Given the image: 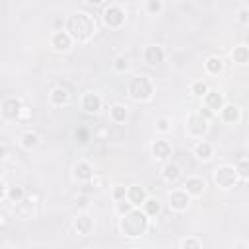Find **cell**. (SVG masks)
Segmentation results:
<instances>
[{
    "label": "cell",
    "instance_id": "7402d4cb",
    "mask_svg": "<svg viewBox=\"0 0 249 249\" xmlns=\"http://www.w3.org/2000/svg\"><path fill=\"white\" fill-rule=\"evenodd\" d=\"M224 68H226V62H224L222 56H218V54L206 56V60H204V72L208 76H220L224 72Z\"/></svg>",
    "mask_w": 249,
    "mask_h": 249
},
{
    "label": "cell",
    "instance_id": "8992f818",
    "mask_svg": "<svg viewBox=\"0 0 249 249\" xmlns=\"http://www.w3.org/2000/svg\"><path fill=\"white\" fill-rule=\"evenodd\" d=\"M101 19H103V25L105 27H109V29H121L124 25V21H126V12L119 4H109V6L103 8Z\"/></svg>",
    "mask_w": 249,
    "mask_h": 249
},
{
    "label": "cell",
    "instance_id": "9c48e42d",
    "mask_svg": "<svg viewBox=\"0 0 249 249\" xmlns=\"http://www.w3.org/2000/svg\"><path fill=\"white\" fill-rule=\"evenodd\" d=\"M150 154L156 161H167L171 160V154H173V146L167 138H156L152 144H150Z\"/></svg>",
    "mask_w": 249,
    "mask_h": 249
},
{
    "label": "cell",
    "instance_id": "d4e9b609",
    "mask_svg": "<svg viewBox=\"0 0 249 249\" xmlns=\"http://www.w3.org/2000/svg\"><path fill=\"white\" fill-rule=\"evenodd\" d=\"M126 117H128V107H126V105H123V103H115V105L109 107V119H111L115 124L124 123Z\"/></svg>",
    "mask_w": 249,
    "mask_h": 249
},
{
    "label": "cell",
    "instance_id": "603a6c76",
    "mask_svg": "<svg viewBox=\"0 0 249 249\" xmlns=\"http://www.w3.org/2000/svg\"><path fill=\"white\" fill-rule=\"evenodd\" d=\"M146 196H148V191H146L144 187H140V185H130V187H126V200H128L132 206L140 208L142 202L146 200Z\"/></svg>",
    "mask_w": 249,
    "mask_h": 249
},
{
    "label": "cell",
    "instance_id": "60d3db41",
    "mask_svg": "<svg viewBox=\"0 0 249 249\" xmlns=\"http://www.w3.org/2000/svg\"><path fill=\"white\" fill-rule=\"evenodd\" d=\"M6 189H8V187H6V185H4V181L0 179V202L6 198Z\"/></svg>",
    "mask_w": 249,
    "mask_h": 249
},
{
    "label": "cell",
    "instance_id": "f1b7e54d",
    "mask_svg": "<svg viewBox=\"0 0 249 249\" xmlns=\"http://www.w3.org/2000/svg\"><path fill=\"white\" fill-rule=\"evenodd\" d=\"M208 89H210V86H208L206 80H195V82L191 84V88H189L191 95H193V97H198V99H202V95H204Z\"/></svg>",
    "mask_w": 249,
    "mask_h": 249
},
{
    "label": "cell",
    "instance_id": "e575fe53",
    "mask_svg": "<svg viewBox=\"0 0 249 249\" xmlns=\"http://www.w3.org/2000/svg\"><path fill=\"white\" fill-rule=\"evenodd\" d=\"M111 198H113L115 202L126 198V187H124V185H117V187H113V191H111Z\"/></svg>",
    "mask_w": 249,
    "mask_h": 249
},
{
    "label": "cell",
    "instance_id": "d6a6232c",
    "mask_svg": "<svg viewBox=\"0 0 249 249\" xmlns=\"http://www.w3.org/2000/svg\"><path fill=\"white\" fill-rule=\"evenodd\" d=\"M235 171H237L239 181H241V183H245V181H247V177H249V161H247V158H241V160L237 161Z\"/></svg>",
    "mask_w": 249,
    "mask_h": 249
},
{
    "label": "cell",
    "instance_id": "83f0119b",
    "mask_svg": "<svg viewBox=\"0 0 249 249\" xmlns=\"http://www.w3.org/2000/svg\"><path fill=\"white\" fill-rule=\"evenodd\" d=\"M27 196V191L21 187V185H14V187H8L6 189V198L14 204V202H19L21 198Z\"/></svg>",
    "mask_w": 249,
    "mask_h": 249
},
{
    "label": "cell",
    "instance_id": "277c9868",
    "mask_svg": "<svg viewBox=\"0 0 249 249\" xmlns=\"http://www.w3.org/2000/svg\"><path fill=\"white\" fill-rule=\"evenodd\" d=\"M208 123H210V121H208L206 117H202V115L198 113V109L191 111L189 117L185 119V132H187V136L193 138V140L204 138V134L208 132Z\"/></svg>",
    "mask_w": 249,
    "mask_h": 249
},
{
    "label": "cell",
    "instance_id": "4316f807",
    "mask_svg": "<svg viewBox=\"0 0 249 249\" xmlns=\"http://www.w3.org/2000/svg\"><path fill=\"white\" fill-rule=\"evenodd\" d=\"M140 208L144 210V214H146L148 218H154V216H158V214H160L161 204H160V200H158V198H154V196H150V195H148Z\"/></svg>",
    "mask_w": 249,
    "mask_h": 249
},
{
    "label": "cell",
    "instance_id": "484cf974",
    "mask_svg": "<svg viewBox=\"0 0 249 249\" xmlns=\"http://www.w3.org/2000/svg\"><path fill=\"white\" fill-rule=\"evenodd\" d=\"M231 60L235 64H247L249 62V47L245 43H239L231 51Z\"/></svg>",
    "mask_w": 249,
    "mask_h": 249
},
{
    "label": "cell",
    "instance_id": "cb8c5ba5",
    "mask_svg": "<svg viewBox=\"0 0 249 249\" xmlns=\"http://www.w3.org/2000/svg\"><path fill=\"white\" fill-rule=\"evenodd\" d=\"M39 142H41V136L35 130H25L19 134V146L23 150H35L39 146Z\"/></svg>",
    "mask_w": 249,
    "mask_h": 249
},
{
    "label": "cell",
    "instance_id": "44dd1931",
    "mask_svg": "<svg viewBox=\"0 0 249 249\" xmlns=\"http://www.w3.org/2000/svg\"><path fill=\"white\" fill-rule=\"evenodd\" d=\"M14 214L18 220H31L33 214H35V208H33V202L25 196L21 198L19 202H14Z\"/></svg>",
    "mask_w": 249,
    "mask_h": 249
},
{
    "label": "cell",
    "instance_id": "2e32d148",
    "mask_svg": "<svg viewBox=\"0 0 249 249\" xmlns=\"http://www.w3.org/2000/svg\"><path fill=\"white\" fill-rule=\"evenodd\" d=\"M220 113V119H222V123H226V124H230V126H233V124H239V121H241V109L237 107V105H233V103H224V107L218 111Z\"/></svg>",
    "mask_w": 249,
    "mask_h": 249
},
{
    "label": "cell",
    "instance_id": "7a4b0ae2",
    "mask_svg": "<svg viewBox=\"0 0 249 249\" xmlns=\"http://www.w3.org/2000/svg\"><path fill=\"white\" fill-rule=\"evenodd\" d=\"M148 228H150V218L144 214L142 208H132L126 214L119 216V230L128 239L142 237L148 231Z\"/></svg>",
    "mask_w": 249,
    "mask_h": 249
},
{
    "label": "cell",
    "instance_id": "74e56055",
    "mask_svg": "<svg viewBox=\"0 0 249 249\" xmlns=\"http://www.w3.org/2000/svg\"><path fill=\"white\" fill-rule=\"evenodd\" d=\"M76 138H80L82 144H86L89 138H88V130L86 128H76Z\"/></svg>",
    "mask_w": 249,
    "mask_h": 249
},
{
    "label": "cell",
    "instance_id": "7c38bea8",
    "mask_svg": "<svg viewBox=\"0 0 249 249\" xmlns=\"http://www.w3.org/2000/svg\"><path fill=\"white\" fill-rule=\"evenodd\" d=\"M93 228H95V220L88 212H78L72 218V230L78 235H89L93 231Z\"/></svg>",
    "mask_w": 249,
    "mask_h": 249
},
{
    "label": "cell",
    "instance_id": "9a60e30c",
    "mask_svg": "<svg viewBox=\"0 0 249 249\" xmlns=\"http://www.w3.org/2000/svg\"><path fill=\"white\" fill-rule=\"evenodd\" d=\"M72 177H74L76 181H80V183H88L91 177H95V171H93L91 161H88V160H78V161L74 163V167H72Z\"/></svg>",
    "mask_w": 249,
    "mask_h": 249
},
{
    "label": "cell",
    "instance_id": "f546056e",
    "mask_svg": "<svg viewBox=\"0 0 249 249\" xmlns=\"http://www.w3.org/2000/svg\"><path fill=\"white\" fill-rule=\"evenodd\" d=\"M177 247L179 249H200L202 247V239L196 237V235H187V237L177 241Z\"/></svg>",
    "mask_w": 249,
    "mask_h": 249
},
{
    "label": "cell",
    "instance_id": "e0dca14e",
    "mask_svg": "<svg viewBox=\"0 0 249 249\" xmlns=\"http://www.w3.org/2000/svg\"><path fill=\"white\" fill-rule=\"evenodd\" d=\"M183 189L191 195V198H198V196H202V195H204L206 181H204L202 177H198V175H191V177H187V179H185Z\"/></svg>",
    "mask_w": 249,
    "mask_h": 249
},
{
    "label": "cell",
    "instance_id": "8fae6325",
    "mask_svg": "<svg viewBox=\"0 0 249 249\" xmlns=\"http://www.w3.org/2000/svg\"><path fill=\"white\" fill-rule=\"evenodd\" d=\"M49 45H51V49L56 51V53H68V51L74 47V41H72V37H70L64 29H56V31L51 35Z\"/></svg>",
    "mask_w": 249,
    "mask_h": 249
},
{
    "label": "cell",
    "instance_id": "4fadbf2b",
    "mask_svg": "<svg viewBox=\"0 0 249 249\" xmlns=\"http://www.w3.org/2000/svg\"><path fill=\"white\" fill-rule=\"evenodd\" d=\"M142 60L148 64V66H158L165 60V49L161 45H146L144 51H142Z\"/></svg>",
    "mask_w": 249,
    "mask_h": 249
},
{
    "label": "cell",
    "instance_id": "8d00e7d4",
    "mask_svg": "<svg viewBox=\"0 0 249 249\" xmlns=\"http://www.w3.org/2000/svg\"><path fill=\"white\" fill-rule=\"evenodd\" d=\"M132 208H136V206H132L126 198H123V200H119V202H115V210H117V214L121 216V214H126L128 210H132Z\"/></svg>",
    "mask_w": 249,
    "mask_h": 249
},
{
    "label": "cell",
    "instance_id": "5b68a950",
    "mask_svg": "<svg viewBox=\"0 0 249 249\" xmlns=\"http://www.w3.org/2000/svg\"><path fill=\"white\" fill-rule=\"evenodd\" d=\"M212 181H214V185H216L218 189H222V191L233 189V187L239 183L235 165H220V167H216L214 173H212Z\"/></svg>",
    "mask_w": 249,
    "mask_h": 249
},
{
    "label": "cell",
    "instance_id": "f35d334b",
    "mask_svg": "<svg viewBox=\"0 0 249 249\" xmlns=\"http://www.w3.org/2000/svg\"><path fill=\"white\" fill-rule=\"evenodd\" d=\"M86 6H89V8H97V6H101L105 0H82Z\"/></svg>",
    "mask_w": 249,
    "mask_h": 249
},
{
    "label": "cell",
    "instance_id": "b9f144b4",
    "mask_svg": "<svg viewBox=\"0 0 249 249\" xmlns=\"http://www.w3.org/2000/svg\"><path fill=\"white\" fill-rule=\"evenodd\" d=\"M6 224H8V216L4 212H0V228H4Z\"/></svg>",
    "mask_w": 249,
    "mask_h": 249
},
{
    "label": "cell",
    "instance_id": "ab89813d",
    "mask_svg": "<svg viewBox=\"0 0 249 249\" xmlns=\"http://www.w3.org/2000/svg\"><path fill=\"white\" fill-rule=\"evenodd\" d=\"M8 158V146L6 144H0V161Z\"/></svg>",
    "mask_w": 249,
    "mask_h": 249
},
{
    "label": "cell",
    "instance_id": "4dcf8cb0",
    "mask_svg": "<svg viewBox=\"0 0 249 249\" xmlns=\"http://www.w3.org/2000/svg\"><path fill=\"white\" fill-rule=\"evenodd\" d=\"M128 68H130V60L126 54H117L113 58V70L117 74H124V72H128Z\"/></svg>",
    "mask_w": 249,
    "mask_h": 249
},
{
    "label": "cell",
    "instance_id": "1f68e13d",
    "mask_svg": "<svg viewBox=\"0 0 249 249\" xmlns=\"http://www.w3.org/2000/svg\"><path fill=\"white\" fill-rule=\"evenodd\" d=\"M144 10L148 16H160L163 12V2L161 0H146Z\"/></svg>",
    "mask_w": 249,
    "mask_h": 249
},
{
    "label": "cell",
    "instance_id": "d590c367",
    "mask_svg": "<svg viewBox=\"0 0 249 249\" xmlns=\"http://www.w3.org/2000/svg\"><path fill=\"white\" fill-rule=\"evenodd\" d=\"M237 23L239 25H249V8L247 6H241L239 10H237Z\"/></svg>",
    "mask_w": 249,
    "mask_h": 249
},
{
    "label": "cell",
    "instance_id": "6da1fadb",
    "mask_svg": "<svg viewBox=\"0 0 249 249\" xmlns=\"http://www.w3.org/2000/svg\"><path fill=\"white\" fill-rule=\"evenodd\" d=\"M62 29L72 37L74 43L86 45V43H89L95 37V33H97V21H95V18L91 14L78 10V12H70L66 16Z\"/></svg>",
    "mask_w": 249,
    "mask_h": 249
},
{
    "label": "cell",
    "instance_id": "30bf717a",
    "mask_svg": "<svg viewBox=\"0 0 249 249\" xmlns=\"http://www.w3.org/2000/svg\"><path fill=\"white\" fill-rule=\"evenodd\" d=\"M80 107L88 115H97L101 111V107H103V99L95 91H84L82 97H80Z\"/></svg>",
    "mask_w": 249,
    "mask_h": 249
},
{
    "label": "cell",
    "instance_id": "ffe728a7",
    "mask_svg": "<svg viewBox=\"0 0 249 249\" xmlns=\"http://www.w3.org/2000/svg\"><path fill=\"white\" fill-rule=\"evenodd\" d=\"M160 175H161V179H163L165 183H175V181L181 177V167H179L175 161L167 160V161H163V163H161Z\"/></svg>",
    "mask_w": 249,
    "mask_h": 249
},
{
    "label": "cell",
    "instance_id": "5bb4252c",
    "mask_svg": "<svg viewBox=\"0 0 249 249\" xmlns=\"http://www.w3.org/2000/svg\"><path fill=\"white\" fill-rule=\"evenodd\" d=\"M224 103H226V97H224V93L218 91V89H208V91L202 95V107L208 109V111L214 113V115H218V111L224 107Z\"/></svg>",
    "mask_w": 249,
    "mask_h": 249
},
{
    "label": "cell",
    "instance_id": "52a82bcc",
    "mask_svg": "<svg viewBox=\"0 0 249 249\" xmlns=\"http://www.w3.org/2000/svg\"><path fill=\"white\" fill-rule=\"evenodd\" d=\"M23 109L25 107H23L21 99L19 97H14V95L4 97L2 103H0V115H2L4 121H18L23 115Z\"/></svg>",
    "mask_w": 249,
    "mask_h": 249
},
{
    "label": "cell",
    "instance_id": "836d02e7",
    "mask_svg": "<svg viewBox=\"0 0 249 249\" xmlns=\"http://www.w3.org/2000/svg\"><path fill=\"white\" fill-rule=\"evenodd\" d=\"M156 130L160 134H167L171 130V119L169 117H158L156 119Z\"/></svg>",
    "mask_w": 249,
    "mask_h": 249
},
{
    "label": "cell",
    "instance_id": "ac0fdd59",
    "mask_svg": "<svg viewBox=\"0 0 249 249\" xmlns=\"http://www.w3.org/2000/svg\"><path fill=\"white\" fill-rule=\"evenodd\" d=\"M49 101L53 107H66L70 103V89L66 86H54L49 93Z\"/></svg>",
    "mask_w": 249,
    "mask_h": 249
},
{
    "label": "cell",
    "instance_id": "3957f363",
    "mask_svg": "<svg viewBox=\"0 0 249 249\" xmlns=\"http://www.w3.org/2000/svg\"><path fill=\"white\" fill-rule=\"evenodd\" d=\"M126 93H128V97L134 103H148V101H152V97L156 93V86H154V82H152L150 76L136 74V76H132L128 80Z\"/></svg>",
    "mask_w": 249,
    "mask_h": 249
},
{
    "label": "cell",
    "instance_id": "ba28073f",
    "mask_svg": "<svg viewBox=\"0 0 249 249\" xmlns=\"http://www.w3.org/2000/svg\"><path fill=\"white\" fill-rule=\"evenodd\" d=\"M189 204H191V195L183 187L169 191V195H167V206H169V210H173V212H185L189 208Z\"/></svg>",
    "mask_w": 249,
    "mask_h": 249
},
{
    "label": "cell",
    "instance_id": "d6986e66",
    "mask_svg": "<svg viewBox=\"0 0 249 249\" xmlns=\"http://www.w3.org/2000/svg\"><path fill=\"white\" fill-rule=\"evenodd\" d=\"M193 156L196 158V160H200V161H208V160H212V156H214V146L208 142V140H196L195 142V146H193Z\"/></svg>",
    "mask_w": 249,
    "mask_h": 249
}]
</instances>
